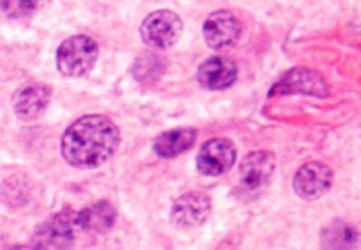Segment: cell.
<instances>
[{
    "mask_svg": "<svg viewBox=\"0 0 361 250\" xmlns=\"http://www.w3.org/2000/svg\"><path fill=\"white\" fill-rule=\"evenodd\" d=\"M118 127L101 115L76 120L62 136V155L74 168H97L116 151Z\"/></svg>",
    "mask_w": 361,
    "mask_h": 250,
    "instance_id": "6da1fadb",
    "label": "cell"
},
{
    "mask_svg": "<svg viewBox=\"0 0 361 250\" xmlns=\"http://www.w3.org/2000/svg\"><path fill=\"white\" fill-rule=\"evenodd\" d=\"M99 46L88 35H74L63 41L56 51V65L63 76L78 77L95 65Z\"/></svg>",
    "mask_w": 361,
    "mask_h": 250,
    "instance_id": "7a4b0ae2",
    "label": "cell"
},
{
    "mask_svg": "<svg viewBox=\"0 0 361 250\" xmlns=\"http://www.w3.org/2000/svg\"><path fill=\"white\" fill-rule=\"evenodd\" d=\"M183 23L173 11H155L141 25V37L154 48L166 49L175 44L182 35Z\"/></svg>",
    "mask_w": 361,
    "mask_h": 250,
    "instance_id": "3957f363",
    "label": "cell"
},
{
    "mask_svg": "<svg viewBox=\"0 0 361 250\" xmlns=\"http://www.w3.org/2000/svg\"><path fill=\"white\" fill-rule=\"evenodd\" d=\"M236 161L235 144L224 137H215L204 143L197 154V169L203 175L219 176L228 171Z\"/></svg>",
    "mask_w": 361,
    "mask_h": 250,
    "instance_id": "277c9868",
    "label": "cell"
},
{
    "mask_svg": "<svg viewBox=\"0 0 361 250\" xmlns=\"http://www.w3.org/2000/svg\"><path fill=\"white\" fill-rule=\"evenodd\" d=\"M331 182H334V173L326 164L309 162L298 169L293 185L300 197L312 201L326 194L330 190Z\"/></svg>",
    "mask_w": 361,
    "mask_h": 250,
    "instance_id": "5b68a950",
    "label": "cell"
},
{
    "mask_svg": "<svg viewBox=\"0 0 361 250\" xmlns=\"http://www.w3.org/2000/svg\"><path fill=\"white\" fill-rule=\"evenodd\" d=\"M212 201L204 192L194 190L180 196L171 208V218L182 227H196L207 220L210 213Z\"/></svg>",
    "mask_w": 361,
    "mask_h": 250,
    "instance_id": "8992f818",
    "label": "cell"
},
{
    "mask_svg": "<svg viewBox=\"0 0 361 250\" xmlns=\"http://www.w3.org/2000/svg\"><path fill=\"white\" fill-rule=\"evenodd\" d=\"M203 35L210 48H228L240 37V21L229 11L212 13L203 25Z\"/></svg>",
    "mask_w": 361,
    "mask_h": 250,
    "instance_id": "52a82bcc",
    "label": "cell"
},
{
    "mask_svg": "<svg viewBox=\"0 0 361 250\" xmlns=\"http://www.w3.org/2000/svg\"><path fill=\"white\" fill-rule=\"evenodd\" d=\"M76 227V215H55L37 229L34 242L37 246H67L74 239V229Z\"/></svg>",
    "mask_w": 361,
    "mask_h": 250,
    "instance_id": "ba28073f",
    "label": "cell"
},
{
    "mask_svg": "<svg viewBox=\"0 0 361 250\" xmlns=\"http://www.w3.org/2000/svg\"><path fill=\"white\" fill-rule=\"evenodd\" d=\"M49 90L42 83H30L18 88L16 94L13 95V108L20 118L34 120L41 115L49 102Z\"/></svg>",
    "mask_w": 361,
    "mask_h": 250,
    "instance_id": "9c48e42d",
    "label": "cell"
},
{
    "mask_svg": "<svg viewBox=\"0 0 361 250\" xmlns=\"http://www.w3.org/2000/svg\"><path fill=\"white\" fill-rule=\"evenodd\" d=\"M275 171V157L271 151L257 150L245 155L240 164V178L249 189H259L270 182Z\"/></svg>",
    "mask_w": 361,
    "mask_h": 250,
    "instance_id": "30bf717a",
    "label": "cell"
},
{
    "mask_svg": "<svg viewBox=\"0 0 361 250\" xmlns=\"http://www.w3.org/2000/svg\"><path fill=\"white\" fill-rule=\"evenodd\" d=\"M236 74H238V69L233 60L226 58V56H212L200 65L197 80L204 88L222 90L235 83Z\"/></svg>",
    "mask_w": 361,
    "mask_h": 250,
    "instance_id": "8fae6325",
    "label": "cell"
},
{
    "mask_svg": "<svg viewBox=\"0 0 361 250\" xmlns=\"http://www.w3.org/2000/svg\"><path fill=\"white\" fill-rule=\"evenodd\" d=\"M293 94V92H302L310 95H326V83L319 74L309 69H293L282 77L274 88V94Z\"/></svg>",
    "mask_w": 361,
    "mask_h": 250,
    "instance_id": "7c38bea8",
    "label": "cell"
},
{
    "mask_svg": "<svg viewBox=\"0 0 361 250\" xmlns=\"http://www.w3.org/2000/svg\"><path fill=\"white\" fill-rule=\"evenodd\" d=\"M196 136L197 132L194 129H190V127L168 130V132L161 134V136L155 139L154 150L159 157H176V155L183 154V151H187L192 146L194 141H196Z\"/></svg>",
    "mask_w": 361,
    "mask_h": 250,
    "instance_id": "4fadbf2b",
    "label": "cell"
},
{
    "mask_svg": "<svg viewBox=\"0 0 361 250\" xmlns=\"http://www.w3.org/2000/svg\"><path fill=\"white\" fill-rule=\"evenodd\" d=\"M116 211L115 208L109 203H95L92 206L85 208V210L78 211L76 213V224L80 229L85 231H94V232H102L108 231L113 224H115Z\"/></svg>",
    "mask_w": 361,
    "mask_h": 250,
    "instance_id": "5bb4252c",
    "label": "cell"
},
{
    "mask_svg": "<svg viewBox=\"0 0 361 250\" xmlns=\"http://www.w3.org/2000/svg\"><path fill=\"white\" fill-rule=\"evenodd\" d=\"M358 242V232L351 224L345 222H334L323 231V245L331 249H349Z\"/></svg>",
    "mask_w": 361,
    "mask_h": 250,
    "instance_id": "9a60e30c",
    "label": "cell"
},
{
    "mask_svg": "<svg viewBox=\"0 0 361 250\" xmlns=\"http://www.w3.org/2000/svg\"><path fill=\"white\" fill-rule=\"evenodd\" d=\"M49 0H0V11L11 20L28 18L48 4Z\"/></svg>",
    "mask_w": 361,
    "mask_h": 250,
    "instance_id": "2e32d148",
    "label": "cell"
}]
</instances>
